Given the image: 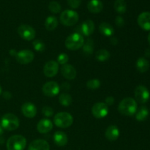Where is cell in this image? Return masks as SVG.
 <instances>
[{"mask_svg":"<svg viewBox=\"0 0 150 150\" xmlns=\"http://www.w3.org/2000/svg\"><path fill=\"white\" fill-rule=\"evenodd\" d=\"M54 122L60 128H67L73 123V117L67 112H59L54 117Z\"/></svg>","mask_w":150,"mask_h":150,"instance_id":"5","label":"cell"},{"mask_svg":"<svg viewBox=\"0 0 150 150\" xmlns=\"http://www.w3.org/2000/svg\"><path fill=\"white\" fill-rule=\"evenodd\" d=\"M20 121L18 118L13 114H6L2 117L1 125L3 129L8 131H13L18 128Z\"/></svg>","mask_w":150,"mask_h":150,"instance_id":"3","label":"cell"},{"mask_svg":"<svg viewBox=\"0 0 150 150\" xmlns=\"http://www.w3.org/2000/svg\"><path fill=\"white\" fill-rule=\"evenodd\" d=\"M54 142L58 146H64L68 142V138L64 132L57 131L54 135Z\"/></svg>","mask_w":150,"mask_h":150,"instance_id":"20","label":"cell"},{"mask_svg":"<svg viewBox=\"0 0 150 150\" xmlns=\"http://www.w3.org/2000/svg\"><path fill=\"white\" fill-rule=\"evenodd\" d=\"M59 70V64L57 62L51 60L45 63L43 67V73L46 77H54Z\"/></svg>","mask_w":150,"mask_h":150,"instance_id":"12","label":"cell"},{"mask_svg":"<svg viewBox=\"0 0 150 150\" xmlns=\"http://www.w3.org/2000/svg\"><path fill=\"white\" fill-rule=\"evenodd\" d=\"M138 24L142 29L150 31V12L142 13L138 17Z\"/></svg>","mask_w":150,"mask_h":150,"instance_id":"14","label":"cell"},{"mask_svg":"<svg viewBox=\"0 0 150 150\" xmlns=\"http://www.w3.org/2000/svg\"><path fill=\"white\" fill-rule=\"evenodd\" d=\"M42 92L47 97H55L59 93L60 87L55 81H48L42 86Z\"/></svg>","mask_w":150,"mask_h":150,"instance_id":"11","label":"cell"},{"mask_svg":"<svg viewBox=\"0 0 150 150\" xmlns=\"http://www.w3.org/2000/svg\"><path fill=\"white\" fill-rule=\"evenodd\" d=\"M52 122H51V120H48V119H42V120H41L38 122V125H37V129H38V132L42 133V134L49 133L52 130Z\"/></svg>","mask_w":150,"mask_h":150,"instance_id":"18","label":"cell"},{"mask_svg":"<svg viewBox=\"0 0 150 150\" xmlns=\"http://www.w3.org/2000/svg\"><path fill=\"white\" fill-rule=\"evenodd\" d=\"M42 112L43 114V115L47 117H51L53 115V114H54V111L49 106H44L42 109Z\"/></svg>","mask_w":150,"mask_h":150,"instance_id":"35","label":"cell"},{"mask_svg":"<svg viewBox=\"0 0 150 150\" xmlns=\"http://www.w3.org/2000/svg\"><path fill=\"white\" fill-rule=\"evenodd\" d=\"M100 86V81L98 79H91L86 82V87L89 89L95 90L99 89Z\"/></svg>","mask_w":150,"mask_h":150,"instance_id":"30","label":"cell"},{"mask_svg":"<svg viewBox=\"0 0 150 150\" xmlns=\"http://www.w3.org/2000/svg\"><path fill=\"white\" fill-rule=\"evenodd\" d=\"M83 43H84L83 37L78 32H75L69 35L64 42L66 48L70 51H76L80 49L81 48H82Z\"/></svg>","mask_w":150,"mask_h":150,"instance_id":"2","label":"cell"},{"mask_svg":"<svg viewBox=\"0 0 150 150\" xmlns=\"http://www.w3.org/2000/svg\"><path fill=\"white\" fill-rule=\"evenodd\" d=\"M3 97H4L5 99L9 100V99H10V98H11V94L8 92H4V94H3Z\"/></svg>","mask_w":150,"mask_h":150,"instance_id":"38","label":"cell"},{"mask_svg":"<svg viewBox=\"0 0 150 150\" xmlns=\"http://www.w3.org/2000/svg\"><path fill=\"white\" fill-rule=\"evenodd\" d=\"M17 32L21 38L28 41L34 40V38H35V35H36V32H35L34 28L26 24H22L19 26L18 27Z\"/></svg>","mask_w":150,"mask_h":150,"instance_id":"7","label":"cell"},{"mask_svg":"<svg viewBox=\"0 0 150 150\" xmlns=\"http://www.w3.org/2000/svg\"><path fill=\"white\" fill-rule=\"evenodd\" d=\"M114 10L120 14H123L127 10V4L125 0H116L114 2Z\"/></svg>","mask_w":150,"mask_h":150,"instance_id":"26","label":"cell"},{"mask_svg":"<svg viewBox=\"0 0 150 150\" xmlns=\"http://www.w3.org/2000/svg\"><path fill=\"white\" fill-rule=\"evenodd\" d=\"M136 69L140 73H146L149 68V62L144 57H140L136 62Z\"/></svg>","mask_w":150,"mask_h":150,"instance_id":"23","label":"cell"},{"mask_svg":"<svg viewBox=\"0 0 150 150\" xmlns=\"http://www.w3.org/2000/svg\"><path fill=\"white\" fill-rule=\"evenodd\" d=\"M35 58V54L30 50H22L16 54V61L21 64H27L32 62Z\"/></svg>","mask_w":150,"mask_h":150,"instance_id":"9","label":"cell"},{"mask_svg":"<svg viewBox=\"0 0 150 150\" xmlns=\"http://www.w3.org/2000/svg\"><path fill=\"white\" fill-rule=\"evenodd\" d=\"M105 138L110 142H114L117 140L120 136V130L116 125H110L107 127L105 133Z\"/></svg>","mask_w":150,"mask_h":150,"instance_id":"19","label":"cell"},{"mask_svg":"<svg viewBox=\"0 0 150 150\" xmlns=\"http://www.w3.org/2000/svg\"><path fill=\"white\" fill-rule=\"evenodd\" d=\"M26 146V140L21 135H14L7 142V150H24Z\"/></svg>","mask_w":150,"mask_h":150,"instance_id":"4","label":"cell"},{"mask_svg":"<svg viewBox=\"0 0 150 150\" xmlns=\"http://www.w3.org/2000/svg\"><path fill=\"white\" fill-rule=\"evenodd\" d=\"M92 114L95 118L102 119L108 114V107L104 103H97L92 106Z\"/></svg>","mask_w":150,"mask_h":150,"instance_id":"10","label":"cell"},{"mask_svg":"<svg viewBox=\"0 0 150 150\" xmlns=\"http://www.w3.org/2000/svg\"><path fill=\"white\" fill-rule=\"evenodd\" d=\"M138 109L137 103L136 100L132 98H125L120 103L118 111L121 114L127 117L134 115Z\"/></svg>","mask_w":150,"mask_h":150,"instance_id":"1","label":"cell"},{"mask_svg":"<svg viewBox=\"0 0 150 150\" xmlns=\"http://www.w3.org/2000/svg\"><path fill=\"white\" fill-rule=\"evenodd\" d=\"M87 9L90 13H99L103 9V4L100 0H91L87 4Z\"/></svg>","mask_w":150,"mask_h":150,"instance_id":"21","label":"cell"},{"mask_svg":"<svg viewBox=\"0 0 150 150\" xmlns=\"http://www.w3.org/2000/svg\"><path fill=\"white\" fill-rule=\"evenodd\" d=\"M147 39H148V42H149V44L150 45V33L149 34V35H148Z\"/></svg>","mask_w":150,"mask_h":150,"instance_id":"41","label":"cell"},{"mask_svg":"<svg viewBox=\"0 0 150 150\" xmlns=\"http://www.w3.org/2000/svg\"><path fill=\"white\" fill-rule=\"evenodd\" d=\"M59 103L63 106H70L72 103V97L69 94L62 93L59 97Z\"/></svg>","mask_w":150,"mask_h":150,"instance_id":"29","label":"cell"},{"mask_svg":"<svg viewBox=\"0 0 150 150\" xmlns=\"http://www.w3.org/2000/svg\"><path fill=\"white\" fill-rule=\"evenodd\" d=\"M21 112L27 118H33L37 114V108L32 103H25L21 106Z\"/></svg>","mask_w":150,"mask_h":150,"instance_id":"15","label":"cell"},{"mask_svg":"<svg viewBox=\"0 0 150 150\" xmlns=\"http://www.w3.org/2000/svg\"><path fill=\"white\" fill-rule=\"evenodd\" d=\"M69 60V57L66 54H61L57 57V63L62 65H64L67 63Z\"/></svg>","mask_w":150,"mask_h":150,"instance_id":"33","label":"cell"},{"mask_svg":"<svg viewBox=\"0 0 150 150\" xmlns=\"http://www.w3.org/2000/svg\"><path fill=\"white\" fill-rule=\"evenodd\" d=\"M110 57H111V54L105 49L99 50L95 54V58L99 62L107 61L108 59H109Z\"/></svg>","mask_w":150,"mask_h":150,"instance_id":"28","label":"cell"},{"mask_svg":"<svg viewBox=\"0 0 150 150\" xmlns=\"http://www.w3.org/2000/svg\"><path fill=\"white\" fill-rule=\"evenodd\" d=\"M3 133V128L2 127H1V124H0V135H1Z\"/></svg>","mask_w":150,"mask_h":150,"instance_id":"40","label":"cell"},{"mask_svg":"<svg viewBox=\"0 0 150 150\" xmlns=\"http://www.w3.org/2000/svg\"><path fill=\"white\" fill-rule=\"evenodd\" d=\"M145 55H146V57H150V49L146 50V53H145Z\"/></svg>","mask_w":150,"mask_h":150,"instance_id":"39","label":"cell"},{"mask_svg":"<svg viewBox=\"0 0 150 150\" xmlns=\"http://www.w3.org/2000/svg\"><path fill=\"white\" fill-rule=\"evenodd\" d=\"M77 29H79L78 33L82 34L84 36H90L95 31V23L92 21L86 20L83 21Z\"/></svg>","mask_w":150,"mask_h":150,"instance_id":"13","label":"cell"},{"mask_svg":"<svg viewBox=\"0 0 150 150\" xmlns=\"http://www.w3.org/2000/svg\"><path fill=\"white\" fill-rule=\"evenodd\" d=\"M115 23L118 27H122L125 25V20L122 16H117L115 18Z\"/></svg>","mask_w":150,"mask_h":150,"instance_id":"36","label":"cell"},{"mask_svg":"<svg viewBox=\"0 0 150 150\" xmlns=\"http://www.w3.org/2000/svg\"><path fill=\"white\" fill-rule=\"evenodd\" d=\"M81 1L82 0H67L69 6L73 9L78 8L81 4Z\"/></svg>","mask_w":150,"mask_h":150,"instance_id":"34","label":"cell"},{"mask_svg":"<svg viewBox=\"0 0 150 150\" xmlns=\"http://www.w3.org/2000/svg\"><path fill=\"white\" fill-rule=\"evenodd\" d=\"M105 104H106L107 105H112L114 103V97H111V96L107 97V98H105Z\"/></svg>","mask_w":150,"mask_h":150,"instance_id":"37","label":"cell"},{"mask_svg":"<svg viewBox=\"0 0 150 150\" xmlns=\"http://www.w3.org/2000/svg\"><path fill=\"white\" fill-rule=\"evenodd\" d=\"M48 9L53 13H59L61 11V5L59 2L56 1H51L48 4Z\"/></svg>","mask_w":150,"mask_h":150,"instance_id":"31","label":"cell"},{"mask_svg":"<svg viewBox=\"0 0 150 150\" xmlns=\"http://www.w3.org/2000/svg\"><path fill=\"white\" fill-rule=\"evenodd\" d=\"M136 101L141 104H144L149 100L150 93L147 88L143 85H139L135 89L134 92Z\"/></svg>","mask_w":150,"mask_h":150,"instance_id":"8","label":"cell"},{"mask_svg":"<svg viewBox=\"0 0 150 150\" xmlns=\"http://www.w3.org/2000/svg\"><path fill=\"white\" fill-rule=\"evenodd\" d=\"M149 116V110L146 106H142L139 110H137L136 114V119L137 121H144Z\"/></svg>","mask_w":150,"mask_h":150,"instance_id":"25","label":"cell"},{"mask_svg":"<svg viewBox=\"0 0 150 150\" xmlns=\"http://www.w3.org/2000/svg\"><path fill=\"white\" fill-rule=\"evenodd\" d=\"M33 47L35 51L38 52H43L45 49V45L40 40H35L33 42Z\"/></svg>","mask_w":150,"mask_h":150,"instance_id":"32","label":"cell"},{"mask_svg":"<svg viewBox=\"0 0 150 150\" xmlns=\"http://www.w3.org/2000/svg\"><path fill=\"white\" fill-rule=\"evenodd\" d=\"M1 92H2V89H1V86H0V95H1Z\"/></svg>","mask_w":150,"mask_h":150,"instance_id":"42","label":"cell"},{"mask_svg":"<svg viewBox=\"0 0 150 150\" xmlns=\"http://www.w3.org/2000/svg\"><path fill=\"white\" fill-rule=\"evenodd\" d=\"M83 52L85 55L89 56L93 53L94 51V41L92 39H88L86 42H84L82 46Z\"/></svg>","mask_w":150,"mask_h":150,"instance_id":"27","label":"cell"},{"mask_svg":"<svg viewBox=\"0 0 150 150\" xmlns=\"http://www.w3.org/2000/svg\"><path fill=\"white\" fill-rule=\"evenodd\" d=\"M79 19V14L72 10H66L60 15V21L66 26H72L78 23Z\"/></svg>","mask_w":150,"mask_h":150,"instance_id":"6","label":"cell"},{"mask_svg":"<svg viewBox=\"0 0 150 150\" xmlns=\"http://www.w3.org/2000/svg\"><path fill=\"white\" fill-rule=\"evenodd\" d=\"M99 31L103 35L106 37H111L114 34V27L107 22H103L100 24Z\"/></svg>","mask_w":150,"mask_h":150,"instance_id":"22","label":"cell"},{"mask_svg":"<svg viewBox=\"0 0 150 150\" xmlns=\"http://www.w3.org/2000/svg\"><path fill=\"white\" fill-rule=\"evenodd\" d=\"M58 26V20L55 16H50L45 19V27L48 31H53Z\"/></svg>","mask_w":150,"mask_h":150,"instance_id":"24","label":"cell"},{"mask_svg":"<svg viewBox=\"0 0 150 150\" xmlns=\"http://www.w3.org/2000/svg\"><path fill=\"white\" fill-rule=\"evenodd\" d=\"M61 73L64 79L73 80L76 77V70L72 65L66 64L61 67Z\"/></svg>","mask_w":150,"mask_h":150,"instance_id":"17","label":"cell"},{"mask_svg":"<svg viewBox=\"0 0 150 150\" xmlns=\"http://www.w3.org/2000/svg\"><path fill=\"white\" fill-rule=\"evenodd\" d=\"M28 150H50V146L45 140L36 139L31 142Z\"/></svg>","mask_w":150,"mask_h":150,"instance_id":"16","label":"cell"}]
</instances>
